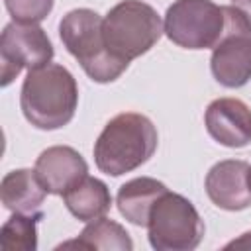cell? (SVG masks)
<instances>
[{
	"label": "cell",
	"instance_id": "52a82bcc",
	"mask_svg": "<svg viewBox=\"0 0 251 251\" xmlns=\"http://www.w3.org/2000/svg\"><path fill=\"white\" fill-rule=\"evenodd\" d=\"M210 69L226 88H239L251 80V22L235 6H227V29L212 49Z\"/></svg>",
	"mask_w": 251,
	"mask_h": 251
},
{
	"label": "cell",
	"instance_id": "30bf717a",
	"mask_svg": "<svg viewBox=\"0 0 251 251\" xmlns=\"http://www.w3.org/2000/svg\"><path fill=\"white\" fill-rule=\"evenodd\" d=\"M206 131L224 147H245L251 143V108L239 98H216L204 112Z\"/></svg>",
	"mask_w": 251,
	"mask_h": 251
},
{
	"label": "cell",
	"instance_id": "9c48e42d",
	"mask_svg": "<svg viewBox=\"0 0 251 251\" xmlns=\"http://www.w3.org/2000/svg\"><path fill=\"white\" fill-rule=\"evenodd\" d=\"M249 169L247 161L226 159L216 163L204 180L206 194L214 206L239 212L251 206V186H249Z\"/></svg>",
	"mask_w": 251,
	"mask_h": 251
},
{
	"label": "cell",
	"instance_id": "e0dca14e",
	"mask_svg": "<svg viewBox=\"0 0 251 251\" xmlns=\"http://www.w3.org/2000/svg\"><path fill=\"white\" fill-rule=\"evenodd\" d=\"M55 0H4L12 22L22 24H39L43 22L51 10Z\"/></svg>",
	"mask_w": 251,
	"mask_h": 251
},
{
	"label": "cell",
	"instance_id": "5b68a950",
	"mask_svg": "<svg viewBox=\"0 0 251 251\" xmlns=\"http://www.w3.org/2000/svg\"><path fill=\"white\" fill-rule=\"evenodd\" d=\"M163 27L182 49H214L227 29V6L212 0H175L167 8Z\"/></svg>",
	"mask_w": 251,
	"mask_h": 251
},
{
	"label": "cell",
	"instance_id": "7a4b0ae2",
	"mask_svg": "<svg viewBox=\"0 0 251 251\" xmlns=\"http://www.w3.org/2000/svg\"><path fill=\"white\" fill-rule=\"evenodd\" d=\"M159 143L153 122L137 112L114 116L94 143V163L100 173L120 176L147 163Z\"/></svg>",
	"mask_w": 251,
	"mask_h": 251
},
{
	"label": "cell",
	"instance_id": "4fadbf2b",
	"mask_svg": "<svg viewBox=\"0 0 251 251\" xmlns=\"http://www.w3.org/2000/svg\"><path fill=\"white\" fill-rule=\"evenodd\" d=\"M43 182L39 180L35 169H16L4 175L0 182V200L4 208L12 212L35 214L43 204L45 196Z\"/></svg>",
	"mask_w": 251,
	"mask_h": 251
},
{
	"label": "cell",
	"instance_id": "7c38bea8",
	"mask_svg": "<svg viewBox=\"0 0 251 251\" xmlns=\"http://www.w3.org/2000/svg\"><path fill=\"white\" fill-rule=\"evenodd\" d=\"M169 188L151 176H137L127 180L126 184L120 186L116 204L120 214L133 226L147 227L149 214L155 206V202L167 192Z\"/></svg>",
	"mask_w": 251,
	"mask_h": 251
},
{
	"label": "cell",
	"instance_id": "ac0fdd59",
	"mask_svg": "<svg viewBox=\"0 0 251 251\" xmlns=\"http://www.w3.org/2000/svg\"><path fill=\"white\" fill-rule=\"evenodd\" d=\"M226 247H227V249H229V247H237V249H251V231L243 233L239 239H233V241H231V243H227Z\"/></svg>",
	"mask_w": 251,
	"mask_h": 251
},
{
	"label": "cell",
	"instance_id": "2e32d148",
	"mask_svg": "<svg viewBox=\"0 0 251 251\" xmlns=\"http://www.w3.org/2000/svg\"><path fill=\"white\" fill-rule=\"evenodd\" d=\"M43 218L41 212L24 214L14 212L0 229L2 251H35L37 249V222Z\"/></svg>",
	"mask_w": 251,
	"mask_h": 251
},
{
	"label": "cell",
	"instance_id": "8992f818",
	"mask_svg": "<svg viewBox=\"0 0 251 251\" xmlns=\"http://www.w3.org/2000/svg\"><path fill=\"white\" fill-rule=\"evenodd\" d=\"M204 222L194 204L167 190L153 206L147 222L149 243L157 251H190L204 237Z\"/></svg>",
	"mask_w": 251,
	"mask_h": 251
},
{
	"label": "cell",
	"instance_id": "9a60e30c",
	"mask_svg": "<svg viewBox=\"0 0 251 251\" xmlns=\"http://www.w3.org/2000/svg\"><path fill=\"white\" fill-rule=\"evenodd\" d=\"M59 247H78V249H100V251H131L133 241L126 227L108 218H98L88 222L75 241H67Z\"/></svg>",
	"mask_w": 251,
	"mask_h": 251
},
{
	"label": "cell",
	"instance_id": "3957f363",
	"mask_svg": "<svg viewBox=\"0 0 251 251\" xmlns=\"http://www.w3.org/2000/svg\"><path fill=\"white\" fill-rule=\"evenodd\" d=\"M102 22L104 18H100V14L90 8H75L63 16L59 24V35L67 51L78 61L88 78L106 84L120 78L129 63L116 59L108 51Z\"/></svg>",
	"mask_w": 251,
	"mask_h": 251
},
{
	"label": "cell",
	"instance_id": "277c9868",
	"mask_svg": "<svg viewBox=\"0 0 251 251\" xmlns=\"http://www.w3.org/2000/svg\"><path fill=\"white\" fill-rule=\"evenodd\" d=\"M102 31L108 51L116 59L131 63L161 39L165 27L153 6L141 0H122L104 16Z\"/></svg>",
	"mask_w": 251,
	"mask_h": 251
},
{
	"label": "cell",
	"instance_id": "d6986e66",
	"mask_svg": "<svg viewBox=\"0 0 251 251\" xmlns=\"http://www.w3.org/2000/svg\"><path fill=\"white\" fill-rule=\"evenodd\" d=\"M231 6H235L239 12H243L245 18L251 22V0H231Z\"/></svg>",
	"mask_w": 251,
	"mask_h": 251
},
{
	"label": "cell",
	"instance_id": "6da1fadb",
	"mask_svg": "<svg viewBox=\"0 0 251 251\" xmlns=\"http://www.w3.org/2000/svg\"><path fill=\"white\" fill-rule=\"evenodd\" d=\"M78 86L71 71L59 63L27 71L22 92L20 108L25 120L45 131L65 127L76 112Z\"/></svg>",
	"mask_w": 251,
	"mask_h": 251
},
{
	"label": "cell",
	"instance_id": "5bb4252c",
	"mask_svg": "<svg viewBox=\"0 0 251 251\" xmlns=\"http://www.w3.org/2000/svg\"><path fill=\"white\" fill-rule=\"evenodd\" d=\"M63 202L67 210L78 220V222H92L102 216H106L112 208V194L96 176H84L78 180L73 188H69L63 194Z\"/></svg>",
	"mask_w": 251,
	"mask_h": 251
},
{
	"label": "cell",
	"instance_id": "ffe728a7",
	"mask_svg": "<svg viewBox=\"0 0 251 251\" xmlns=\"http://www.w3.org/2000/svg\"><path fill=\"white\" fill-rule=\"evenodd\" d=\"M249 186H251V169H249Z\"/></svg>",
	"mask_w": 251,
	"mask_h": 251
},
{
	"label": "cell",
	"instance_id": "8fae6325",
	"mask_svg": "<svg viewBox=\"0 0 251 251\" xmlns=\"http://www.w3.org/2000/svg\"><path fill=\"white\" fill-rule=\"evenodd\" d=\"M35 173L49 194L63 196L78 180L88 175L84 157L69 145H53L39 153L35 159Z\"/></svg>",
	"mask_w": 251,
	"mask_h": 251
},
{
	"label": "cell",
	"instance_id": "ba28073f",
	"mask_svg": "<svg viewBox=\"0 0 251 251\" xmlns=\"http://www.w3.org/2000/svg\"><path fill=\"white\" fill-rule=\"evenodd\" d=\"M53 53V43L39 24L10 22L0 35V84L8 86L22 69L51 63Z\"/></svg>",
	"mask_w": 251,
	"mask_h": 251
}]
</instances>
